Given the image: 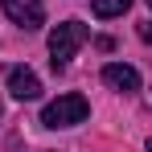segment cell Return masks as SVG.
Returning <instances> with one entry per match:
<instances>
[{
	"label": "cell",
	"mask_w": 152,
	"mask_h": 152,
	"mask_svg": "<svg viewBox=\"0 0 152 152\" xmlns=\"http://www.w3.org/2000/svg\"><path fill=\"white\" fill-rule=\"evenodd\" d=\"M127 8H132V0H91V12H95V17H103V21L124 17Z\"/></svg>",
	"instance_id": "8992f818"
},
{
	"label": "cell",
	"mask_w": 152,
	"mask_h": 152,
	"mask_svg": "<svg viewBox=\"0 0 152 152\" xmlns=\"http://www.w3.org/2000/svg\"><path fill=\"white\" fill-rule=\"evenodd\" d=\"M140 37H144V41H152V21H144V25H140Z\"/></svg>",
	"instance_id": "52a82bcc"
},
{
	"label": "cell",
	"mask_w": 152,
	"mask_h": 152,
	"mask_svg": "<svg viewBox=\"0 0 152 152\" xmlns=\"http://www.w3.org/2000/svg\"><path fill=\"white\" fill-rule=\"evenodd\" d=\"M86 37H91V29L82 25V21H62V25H53V33H50V62H53V70H66L70 58L86 45Z\"/></svg>",
	"instance_id": "6da1fadb"
},
{
	"label": "cell",
	"mask_w": 152,
	"mask_h": 152,
	"mask_svg": "<svg viewBox=\"0 0 152 152\" xmlns=\"http://www.w3.org/2000/svg\"><path fill=\"white\" fill-rule=\"evenodd\" d=\"M148 152H152V140H148Z\"/></svg>",
	"instance_id": "ba28073f"
},
{
	"label": "cell",
	"mask_w": 152,
	"mask_h": 152,
	"mask_svg": "<svg viewBox=\"0 0 152 152\" xmlns=\"http://www.w3.org/2000/svg\"><path fill=\"white\" fill-rule=\"evenodd\" d=\"M8 95L21 99V103L37 99V95H41V78L33 74L29 66H12V70H8Z\"/></svg>",
	"instance_id": "277c9868"
},
{
	"label": "cell",
	"mask_w": 152,
	"mask_h": 152,
	"mask_svg": "<svg viewBox=\"0 0 152 152\" xmlns=\"http://www.w3.org/2000/svg\"><path fill=\"white\" fill-rule=\"evenodd\" d=\"M148 8H152V0H148Z\"/></svg>",
	"instance_id": "30bf717a"
},
{
	"label": "cell",
	"mask_w": 152,
	"mask_h": 152,
	"mask_svg": "<svg viewBox=\"0 0 152 152\" xmlns=\"http://www.w3.org/2000/svg\"><path fill=\"white\" fill-rule=\"evenodd\" d=\"M0 115H4V107H0Z\"/></svg>",
	"instance_id": "9c48e42d"
},
{
	"label": "cell",
	"mask_w": 152,
	"mask_h": 152,
	"mask_svg": "<svg viewBox=\"0 0 152 152\" xmlns=\"http://www.w3.org/2000/svg\"><path fill=\"white\" fill-rule=\"evenodd\" d=\"M86 115H91V103L82 99V95H58L53 103H45L41 124L45 127H74V124H82Z\"/></svg>",
	"instance_id": "7a4b0ae2"
},
{
	"label": "cell",
	"mask_w": 152,
	"mask_h": 152,
	"mask_svg": "<svg viewBox=\"0 0 152 152\" xmlns=\"http://www.w3.org/2000/svg\"><path fill=\"white\" fill-rule=\"evenodd\" d=\"M4 4V17L21 29H41L45 25V4L41 0H0Z\"/></svg>",
	"instance_id": "3957f363"
},
{
	"label": "cell",
	"mask_w": 152,
	"mask_h": 152,
	"mask_svg": "<svg viewBox=\"0 0 152 152\" xmlns=\"http://www.w3.org/2000/svg\"><path fill=\"white\" fill-rule=\"evenodd\" d=\"M103 82L115 86V91H124V95L140 91V74H136V66H124V62H107V66H103Z\"/></svg>",
	"instance_id": "5b68a950"
}]
</instances>
